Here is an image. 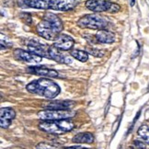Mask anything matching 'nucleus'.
<instances>
[{"label":"nucleus","instance_id":"obj_1","mask_svg":"<svg viewBox=\"0 0 149 149\" xmlns=\"http://www.w3.org/2000/svg\"><path fill=\"white\" fill-rule=\"evenodd\" d=\"M64 24L58 16L53 13H46L42 19L36 26V31L39 36L49 41H55L62 31Z\"/></svg>","mask_w":149,"mask_h":149},{"label":"nucleus","instance_id":"obj_2","mask_svg":"<svg viewBox=\"0 0 149 149\" xmlns=\"http://www.w3.org/2000/svg\"><path fill=\"white\" fill-rule=\"evenodd\" d=\"M26 89L30 93L42 96L45 99L53 100L60 93V87L53 80L42 77L27 85Z\"/></svg>","mask_w":149,"mask_h":149},{"label":"nucleus","instance_id":"obj_3","mask_svg":"<svg viewBox=\"0 0 149 149\" xmlns=\"http://www.w3.org/2000/svg\"><path fill=\"white\" fill-rule=\"evenodd\" d=\"M39 128L51 134H63L74 128V123L71 119L43 121L39 123Z\"/></svg>","mask_w":149,"mask_h":149},{"label":"nucleus","instance_id":"obj_4","mask_svg":"<svg viewBox=\"0 0 149 149\" xmlns=\"http://www.w3.org/2000/svg\"><path fill=\"white\" fill-rule=\"evenodd\" d=\"M77 25L83 29H89V30H104L107 27V20L96 14L85 15L80 18L77 21Z\"/></svg>","mask_w":149,"mask_h":149},{"label":"nucleus","instance_id":"obj_5","mask_svg":"<svg viewBox=\"0 0 149 149\" xmlns=\"http://www.w3.org/2000/svg\"><path fill=\"white\" fill-rule=\"evenodd\" d=\"M86 7L93 12H108L117 13L121 10V6L107 0H88Z\"/></svg>","mask_w":149,"mask_h":149},{"label":"nucleus","instance_id":"obj_6","mask_svg":"<svg viewBox=\"0 0 149 149\" xmlns=\"http://www.w3.org/2000/svg\"><path fill=\"white\" fill-rule=\"evenodd\" d=\"M76 115V111L71 110H44L38 112V117L42 121L71 119Z\"/></svg>","mask_w":149,"mask_h":149},{"label":"nucleus","instance_id":"obj_7","mask_svg":"<svg viewBox=\"0 0 149 149\" xmlns=\"http://www.w3.org/2000/svg\"><path fill=\"white\" fill-rule=\"evenodd\" d=\"M27 45L29 51L31 52V53L41 57L49 58V48H50L49 45L42 43L39 41H36V40H29Z\"/></svg>","mask_w":149,"mask_h":149},{"label":"nucleus","instance_id":"obj_8","mask_svg":"<svg viewBox=\"0 0 149 149\" xmlns=\"http://www.w3.org/2000/svg\"><path fill=\"white\" fill-rule=\"evenodd\" d=\"M14 57L17 60L24 61L28 63H35V64H39L42 59V57L33 54L30 51L27 52L22 49H16L14 51Z\"/></svg>","mask_w":149,"mask_h":149},{"label":"nucleus","instance_id":"obj_9","mask_svg":"<svg viewBox=\"0 0 149 149\" xmlns=\"http://www.w3.org/2000/svg\"><path fill=\"white\" fill-rule=\"evenodd\" d=\"M77 5L76 0H51L50 9L58 11H68L73 9Z\"/></svg>","mask_w":149,"mask_h":149},{"label":"nucleus","instance_id":"obj_10","mask_svg":"<svg viewBox=\"0 0 149 149\" xmlns=\"http://www.w3.org/2000/svg\"><path fill=\"white\" fill-rule=\"evenodd\" d=\"M74 44V41L71 36L61 33L55 40L54 46L61 51H69L73 48Z\"/></svg>","mask_w":149,"mask_h":149},{"label":"nucleus","instance_id":"obj_11","mask_svg":"<svg viewBox=\"0 0 149 149\" xmlns=\"http://www.w3.org/2000/svg\"><path fill=\"white\" fill-rule=\"evenodd\" d=\"M61 50L57 49L56 47H54V45H52L49 48V59L54 60L57 63H61V64H71L73 62L72 57L68 56L67 54H65L60 52Z\"/></svg>","mask_w":149,"mask_h":149},{"label":"nucleus","instance_id":"obj_12","mask_svg":"<svg viewBox=\"0 0 149 149\" xmlns=\"http://www.w3.org/2000/svg\"><path fill=\"white\" fill-rule=\"evenodd\" d=\"M76 106V102L72 100H56L44 103L42 107L45 110H71Z\"/></svg>","mask_w":149,"mask_h":149},{"label":"nucleus","instance_id":"obj_13","mask_svg":"<svg viewBox=\"0 0 149 149\" xmlns=\"http://www.w3.org/2000/svg\"><path fill=\"white\" fill-rule=\"evenodd\" d=\"M16 117V112L12 108H2L0 110V125L7 129Z\"/></svg>","mask_w":149,"mask_h":149},{"label":"nucleus","instance_id":"obj_14","mask_svg":"<svg viewBox=\"0 0 149 149\" xmlns=\"http://www.w3.org/2000/svg\"><path fill=\"white\" fill-rule=\"evenodd\" d=\"M28 72L31 74H37V76L46 77H58V72L50 69V68L44 66H31L28 68Z\"/></svg>","mask_w":149,"mask_h":149},{"label":"nucleus","instance_id":"obj_15","mask_svg":"<svg viewBox=\"0 0 149 149\" xmlns=\"http://www.w3.org/2000/svg\"><path fill=\"white\" fill-rule=\"evenodd\" d=\"M96 40L100 43H108L111 44L115 42L116 36L115 34L111 31H109L106 30H100L96 33Z\"/></svg>","mask_w":149,"mask_h":149},{"label":"nucleus","instance_id":"obj_16","mask_svg":"<svg viewBox=\"0 0 149 149\" xmlns=\"http://www.w3.org/2000/svg\"><path fill=\"white\" fill-rule=\"evenodd\" d=\"M72 142L76 144H91L94 142V136L90 133H80L73 137Z\"/></svg>","mask_w":149,"mask_h":149},{"label":"nucleus","instance_id":"obj_17","mask_svg":"<svg viewBox=\"0 0 149 149\" xmlns=\"http://www.w3.org/2000/svg\"><path fill=\"white\" fill-rule=\"evenodd\" d=\"M71 56L74 57V59H77L80 62H87L88 60V54L86 51H81V50H73L70 53Z\"/></svg>","mask_w":149,"mask_h":149},{"label":"nucleus","instance_id":"obj_18","mask_svg":"<svg viewBox=\"0 0 149 149\" xmlns=\"http://www.w3.org/2000/svg\"><path fill=\"white\" fill-rule=\"evenodd\" d=\"M138 135L144 140L146 144L149 145V127L147 125H142L138 129Z\"/></svg>","mask_w":149,"mask_h":149},{"label":"nucleus","instance_id":"obj_19","mask_svg":"<svg viewBox=\"0 0 149 149\" xmlns=\"http://www.w3.org/2000/svg\"><path fill=\"white\" fill-rule=\"evenodd\" d=\"M87 52L88 54H92L93 56H96V57H102L103 55L105 54L104 51L103 50H100V49H97V48H92V47H88L87 48Z\"/></svg>","mask_w":149,"mask_h":149},{"label":"nucleus","instance_id":"obj_20","mask_svg":"<svg viewBox=\"0 0 149 149\" xmlns=\"http://www.w3.org/2000/svg\"><path fill=\"white\" fill-rule=\"evenodd\" d=\"M19 18L21 19V20L24 22L26 24H31L32 22V19H31V17L29 13H26V12H22L19 14Z\"/></svg>","mask_w":149,"mask_h":149},{"label":"nucleus","instance_id":"obj_21","mask_svg":"<svg viewBox=\"0 0 149 149\" xmlns=\"http://www.w3.org/2000/svg\"><path fill=\"white\" fill-rule=\"evenodd\" d=\"M36 149H58L53 146H51L49 144H46V143H39V144L36 146Z\"/></svg>","mask_w":149,"mask_h":149},{"label":"nucleus","instance_id":"obj_22","mask_svg":"<svg viewBox=\"0 0 149 149\" xmlns=\"http://www.w3.org/2000/svg\"><path fill=\"white\" fill-rule=\"evenodd\" d=\"M134 147L136 149H146V144L144 142H141V141H137L135 140L134 143Z\"/></svg>","mask_w":149,"mask_h":149},{"label":"nucleus","instance_id":"obj_23","mask_svg":"<svg viewBox=\"0 0 149 149\" xmlns=\"http://www.w3.org/2000/svg\"><path fill=\"white\" fill-rule=\"evenodd\" d=\"M65 149H93V148H87V147H82V146H70V147H66Z\"/></svg>","mask_w":149,"mask_h":149},{"label":"nucleus","instance_id":"obj_24","mask_svg":"<svg viewBox=\"0 0 149 149\" xmlns=\"http://www.w3.org/2000/svg\"><path fill=\"white\" fill-rule=\"evenodd\" d=\"M134 0H131V6H132V7H134Z\"/></svg>","mask_w":149,"mask_h":149},{"label":"nucleus","instance_id":"obj_25","mask_svg":"<svg viewBox=\"0 0 149 149\" xmlns=\"http://www.w3.org/2000/svg\"><path fill=\"white\" fill-rule=\"evenodd\" d=\"M130 149H136L135 147H134V148H130Z\"/></svg>","mask_w":149,"mask_h":149}]
</instances>
